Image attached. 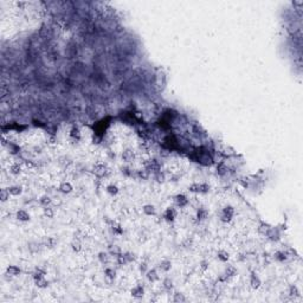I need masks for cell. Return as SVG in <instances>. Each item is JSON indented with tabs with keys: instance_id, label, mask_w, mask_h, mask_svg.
Segmentation results:
<instances>
[{
	"instance_id": "8992f818",
	"label": "cell",
	"mask_w": 303,
	"mask_h": 303,
	"mask_svg": "<svg viewBox=\"0 0 303 303\" xmlns=\"http://www.w3.org/2000/svg\"><path fill=\"white\" fill-rule=\"evenodd\" d=\"M174 200H175V204L179 206V207H185L187 204H188V199L184 195V194H178L174 197Z\"/></svg>"
},
{
	"instance_id": "d6a6232c",
	"label": "cell",
	"mask_w": 303,
	"mask_h": 303,
	"mask_svg": "<svg viewBox=\"0 0 303 303\" xmlns=\"http://www.w3.org/2000/svg\"><path fill=\"white\" fill-rule=\"evenodd\" d=\"M71 248H72V250H73V251H76V252L81 251V249H82L81 243H80L78 241H73V242L71 243Z\"/></svg>"
},
{
	"instance_id": "7bdbcfd3",
	"label": "cell",
	"mask_w": 303,
	"mask_h": 303,
	"mask_svg": "<svg viewBox=\"0 0 303 303\" xmlns=\"http://www.w3.org/2000/svg\"><path fill=\"white\" fill-rule=\"evenodd\" d=\"M55 243H56V239H55V238H47V241H46V245H47L49 248H53Z\"/></svg>"
},
{
	"instance_id": "b9f144b4",
	"label": "cell",
	"mask_w": 303,
	"mask_h": 303,
	"mask_svg": "<svg viewBox=\"0 0 303 303\" xmlns=\"http://www.w3.org/2000/svg\"><path fill=\"white\" fill-rule=\"evenodd\" d=\"M113 231H114L115 233H117V235H121V233H122V229H121V226H120V225H115V224H113Z\"/></svg>"
},
{
	"instance_id": "f546056e",
	"label": "cell",
	"mask_w": 303,
	"mask_h": 303,
	"mask_svg": "<svg viewBox=\"0 0 303 303\" xmlns=\"http://www.w3.org/2000/svg\"><path fill=\"white\" fill-rule=\"evenodd\" d=\"M107 192H108L109 194H111V195H115V194L118 193V188H117V186H115V185H109V186L107 187Z\"/></svg>"
},
{
	"instance_id": "60d3db41",
	"label": "cell",
	"mask_w": 303,
	"mask_h": 303,
	"mask_svg": "<svg viewBox=\"0 0 303 303\" xmlns=\"http://www.w3.org/2000/svg\"><path fill=\"white\" fill-rule=\"evenodd\" d=\"M123 256H124V259H126V262H127V263H130V262H133V261H134V255H133V253H130V252H127V253H124Z\"/></svg>"
},
{
	"instance_id": "1f68e13d",
	"label": "cell",
	"mask_w": 303,
	"mask_h": 303,
	"mask_svg": "<svg viewBox=\"0 0 303 303\" xmlns=\"http://www.w3.org/2000/svg\"><path fill=\"white\" fill-rule=\"evenodd\" d=\"M50 204H51V199H50V197L44 195V197H42V198H40V205H43L44 207H47Z\"/></svg>"
},
{
	"instance_id": "277c9868",
	"label": "cell",
	"mask_w": 303,
	"mask_h": 303,
	"mask_svg": "<svg viewBox=\"0 0 303 303\" xmlns=\"http://www.w3.org/2000/svg\"><path fill=\"white\" fill-rule=\"evenodd\" d=\"M265 236H266L270 241H272V242H277V241L279 239V237H281L279 230L277 229V227H270V230L266 232Z\"/></svg>"
},
{
	"instance_id": "e0dca14e",
	"label": "cell",
	"mask_w": 303,
	"mask_h": 303,
	"mask_svg": "<svg viewBox=\"0 0 303 303\" xmlns=\"http://www.w3.org/2000/svg\"><path fill=\"white\" fill-rule=\"evenodd\" d=\"M270 225L268 224V223H261V225H259V227H258V232L261 233V235H266V232L270 230Z\"/></svg>"
},
{
	"instance_id": "83f0119b",
	"label": "cell",
	"mask_w": 303,
	"mask_h": 303,
	"mask_svg": "<svg viewBox=\"0 0 303 303\" xmlns=\"http://www.w3.org/2000/svg\"><path fill=\"white\" fill-rule=\"evenodd\" d=\"M173 301H174V302H186V297L184 296V294L175 292V294H174V297H173Z\"/></svg>"
},
{
	"instance_id": "d4e9b609",
	"label": "cell",
	"mask_w": 303,
	"mask_h": 303,
	"mask_svg": "<svg viewBox=\"0 0 303 303\" xmlns=\"http://www.w3.org/2000/svg\"><path fill=\"white\" fill-rule=\"evenodd\" d=\"M34 282H36L37 286H38V288H42V289H44V288H46V286L49 285V282H47L44 277H43V278H39V279H36Z\"/></svg>"
},
{
	"instance_id": "cb8c5ba5",
	"label": "cell",
	"mask_w": 303,
	"mask_h": 303,
	"mask_svg": "<svg viewBox=\"0 0 303 303\" xmlns=\"http://www.w3.org/2000/svg\"><path fill=\"white\" fill-rule=\"evenodd\" d=\"M237 274V270H236V268L235 266H231V265H229L226 268V270H225V276H227V277H232V276H235Z\"/></svg>"
},
{
	"instance_id": "f6af8a7d",
	"label": "cell",
	"mask_w": 303,
	"mask_h": 303,
	"mask_svg": "<svg viewBox=\"0 0 303 303\" xmlns=\"http://www.w3.org/2000/svg\"><path fill=\"white\" fill-rule=\"evenodd\" d=\"M200 264H201V269H202V270H206V269L208 268V263H207L206 261H202Z\"/></svg>"
},
{
	"instance_id": "484cf974",
	"label": "cell",
	"mask_w": 303,
	"mask_h": 303,
	"mask_svg": "<svg viewBox=\"0 0 303 303\" xmlns=\"http://www.w3.org/2000/svg\"><path fill=\"white\" fill-rule=\"evenodd\" d=\"M70 136L71 137H73V139H76V140H78L80 137H81V134H80V129L77 128V127H72V129H71V131H70Z\"/></svg>"
},
{
	"instance_id": "52a82bcc",
	"label": "cell",
	"mask_w": 303,
	"mask_h": 303,
	"mask_svg": "<svg viewBox=\"0 0 303 303\" xmlns=\"http://www.w3.org/2000/svg\"><path fill=\"white\" fill-rule=\"evenodd\" d=\"M177 215V212L173 207H168L166 211H165V214H164V218L167 220V221H173L174 218Z\"/></svg>"
},
{
	"instance_id": "4dcf8cb0",
	"label": "cell",
	"mask_w": 303,
	"mask_h": 303,
	"mask_svg": "<svg viewBox=\"0 0 303 303\" xmlns=\"http://www.w3.org/2000/svg\"><path fill=\"white\" fill-rule=\"evenodd\" d=\"M44 276H45V271H44V270H42V269H37V270H36V272L33 274V279L36 281V279L43 278Z\"/></svg>"
},
{
	"instance_id": "74e56055",
	"label": "cell",
	"mask_w": 303,
	"mask_h": 303,
	"mask_svg": "<svg viewBox=\"0 0 303 303\" xmlns=\"http://www.w3.org/2000/svg\"><path fill=\"white\" fill-rule=\"evenodd\" d=\"M11 148V153L12 154H17L18 152L20 150V148L18 147V146H16L14 143H9V149Z\"/></svg>"
},
{
	"instance_id": "d590c367",
	"label": "cell",
	"mask_w": 303,
	"mask_h": 303,
	"mask_svg": "<svg viewBox=\"0 0 303 303\" xmlns=\"http://www.w3.org/2000/svg\"><path fill=\"white\" fill-rule=\"evenodd\" d=\"M164 288L167 289V290H171V289L173 288V282H172L171 278H166V279L164 281Z\"/></svg>"
},
{
	"instance_id": "7a4b0ae2",
	"label": "cell",
	"mask_w": 303,
	"mask_h": 303,
	"mask_svg": "<svg viewBox=\"0 0 303 303\" xmlns=\"http://www.w3.org/2000/svg\"><path fill=\"white\" fill-rule=\"evenodd\" d=\"M190 192L193 193H207L210 191V186L207 184H193L190 186Z\"/></svg>"
},
{
	"instance_id": "2e32d148",
	"label": "cell",
	"mask_w": 303,
	"mask_h": 303,
	"mask_svg": "<svg viewBox=\"0 0 303 303\" xmlns=\"http://www.w3.org/2000/svg\"><path fill=\"white\" fill-rule=\"evenodd\" d=\"M143 212L147 215H155V213H157L155 207L153 205H144L143 206Z\"/></svg>"
},
{
	"instance_id": "30bf717a",
	"label": "cell",
	"mask_w": 303,
	"mask_h": 303,
	"mask_svg": "<svg viewBox=\"0 0 303 303\" xmlns=\"http://www.w3.org/2000/svg\"><path fill=\"white\" fill-rule=\"evenodd\" d=\"M143 294H144V290H143V288H142L141 285H137V286H135V288L131 289V295H133L134 297H136V298L142 297Z\"/></svg>"
},
{
	"instance_id": "44dd1931",
	"label": "cell",
	"mask_w": 303,
	"mask_h": 303,
	"mask_svg": "<svg viewBox=\"0 0 303 303\" xmlns=\"http://www.w3.org/2000/svg\"><path fill=\"white\" fill-rule=\"evenodd\" d=\"M217 256H218V259L221 261V262H227V261H229V253H227L226 251H224V250L218 251Z\"/></svg>"
},
{
	"instance_id": "ee69618b",
	"label": "cell",
	"mask_w": 303,
	"mask_h": 303,
	"mask_svg": "<svg viewBox=\"0 0 303 303\" xmlns=\"http://www.w3.org/2000/svg\"><path fill=\"white\" fill-rule=\"evenodd\" d=\"M140 270H141L142 272H146V271H147V264H146V263H141V264H140Z\"/></svg>"
},
{
	"instance_id": "8fae6325",
	"label": "cell",
	"mask_w": 303,
	"mask_h": 303,
	"mask_svg": "<svg viewBox=\"0 0 303 303\" xmlns=\"http://www.w3.org/2000/svg\"><path fill=\"white\" fill-rule=\"evenodd\" d=\"M227 171H229V168H227V166L224 162H219L217 165V173H218V175L223 177V175H225L227 173Z\"/></svg>"
},
{
	"instance_id": "4fadbf2b",
	"label": "cell",
	"mask_w": 303,
	"mask_h": 303,
	"mask_svg": "<svg viewBox=\"0 0 303 303\" xmlns=\"http://www.w3.org/2000/svg\"><path fill=\"white\" fill-rule=\"evenodd\" d=\"M6 274L11 275V276H18L20 274V269L16 265H9L7 269H6Z\"/></svg>"
},
{
	"instance_id": "f35d334b",
	"label": "cell",
	"mask_w": 303,
	"mask_h": 303,
	"mask_svg": "<svg viewBox=\"0 0 303 303\" xmlns=\"http://www.w3.org/2000/svg\"><path fill=\"white\" fill-rule=\"evenodd\" d=\"M155 179H157L158 182H164V181H165V174L161 173V171H160V172H157V173H155Z\"/></svg>"
},
{
	"instance_id": "7c38bea8",
	"label": "cell",
	"mask_w": 303,
	"mask_h": 303,
	"mask_svg": "<svg viewBox=\"0 0 303 303\" xmlns=\"http://www.w3.org/2000/svg\"><path fill=\"white\" fill-rule=\"evenodd\" d=\"M17 218L20 221H29L30 220V214L26 211H24V210H19L17 212Z\"/></svg>"
},
{
	"instance_id": "d6986e66",
	"label": "cell",
	"mask_w": 303,
	"mask_h": 303,
	"mask_svg": "<svg viewBox=\"0 0 303 303\" xmlns=\"http://www.w3.org/2000/svg\"><path fill=\"white\" fill-rule=\"evenodd\" d=\"M286 258H288V253L284 251H278L275 253V259L278 262H284Z\"/></svg>"
},
{
	"instance_id": "ffe728a7",
	"label": "cell",
	"mask_w": 303,
	"mask_h": 303,
	"mask_svg": "<svg viewBox=\"0 0 303 303\" xmlns=\"http://www.w3.org/2000/svg\"><path fill=\"white\" fill-rule=\"evenodd\" d=\"M39 34H40V37L43 38V39H47L50 36H51V29H49V27H42V30H40V32H39Z\"/></svg>"
},
{
	"instance_id": "836d02e7",
	"label": "cell",
	"mask_w": 303,
	"mask_h": 303,
	"mask_svg": "<svg viewBox=\"0 0 303 303\" xmlns=\"http://www.w3.org/2000/svg\"><path fill=\"white\" fill-rule=\"evenodd\" d=\"M98 259H100L102 263H108V262H109V256H108V253H106V252H100Z\"/></svg>"
},
{
	"instance_id": "7402d4cb",
	"label": "cell",
	"mask_w": 303,
	"mask_h": 303,
	"mask_svg": "<svg viewBox=\"0 0 303 303\" xmlns=\"http://www.w3.org/2000/svg\"><path fill=\"white\" fill-rule=\"evenodd\" d=\"M9 190V192H10V194L11 195H19L20 193H22V187H19V186H11V187H9L7 188Z\"/></svg>"
},
{
	"instance_id": "ab89813d",
	"label": "cell",
	"mask_w": 303,
	"mask_h": 303,
	"mask_svg": "<svg viewBox=\"0 0 303 303\" xmlns=\"http://www.w3.org/2000/svg\"><path fill=\"white\" fill-rule=\"evenodd\" d=\"M44 214L47 217V218H52L53 217V210L51 207H45L44 208Z\"/></svg>"
},
{
	"instance_id": "ac0fdd59",
	"label": "cell",
	"mask_w": 303,
	"mask_h": 303,
	"mask_svg": "<svg viewBox=\"0 0 303 303\" xmlns=\"http://www.w3.org/2000/svg\"><path fill=\"white\" fill-rule=\"evenodd\" d=\"M207 214H208L207 210H205V208L201 207V208H199L198 212H197V218H198V220H204V219L207 218Z\"/></svg>"
},
{
	"instance_id": "8d00e7d4",
	"label": "cell",
	"mask_w": 303,
	"mask_h": 303,
	"mask_svg": "<svg viewBox=\"0 0 303 303\" xmlns=\"http://www.w3.org/2000/svg\"><path fill=\"white\" fill-rule=\"evenodd\" d=\"M104 274H106L109 278H115V275H116L115 270H114V269H110V268L106 269V270H104Z\"/></svg>"
},
{
	"instance_id": "ba28073f",
	"label": "cell",
	"mask_w": 303,
	"mask_h": 303,
	"mask_svg": "<svg viewBox=\"0 0 303 303\" xmlns=\"http://www.w3.org/2000/svg\"><path fill=\"white\" fill-rule=\"evenodd\" d=\"M250 284H251V286H252L253 289H258V288L261 286V284H262L259 277H258L255 272H252L251 276H250Z\"/></svg>"
},
{
	"instance_id": "9a60e30c",
	"label": "cell",
	"mask_w": 303,
	"mask_h": 303,
	"mask_svg": "<svg viewBox=\"0 0 303 303\" xmlns=\"http://www.w3.org/2000/svg\"><path fill=\"white\" fill-rule=\"evenodd\" d=\"M147 278L150 281V282H157L158 279H159V276H158V272L154 270V269H152V270H148L147 271Z\"/></svg>"
},
{
	"instance_id": "6da1fadb",
	"label": "cell",
	"mask_w": 303,
	"mask_h": 303,
	"mask_svg": "<svg viewBox=\"0 0 303 303\" xmlns=\"http://www.w3.org/2000/svg\"><path fill=\"white\" fill-rule=\"evenodd\" d=\"M233 214H235V210H233V207H231V206H226L225 208H223V210H221L220 220H221V221H224V223H229V221L232 219Z\"/></svg>"
},
{
	"instance_id": "3957f363",
	"label": "cell",
	"mask_w": 303,
	"mask_h": 303,
	"mask_svg": "<svg viewBox=\"0 0 303 303\" xmlns=\"http://www.w3.org/2000/svg\"><path fill=\"white\" fill-rule=\"evenodd\" d=\"M198 155H199V157H198V162L201 164L202 166H211V165L213 164L212 157H211L208 153H206V152H202V153H200V154H198Z\"/></svg>"
},
{
	"instance_id": "4316f807",
	"label": "cell",
	"mask_w": 303,
	"mask_h": 303,
	"mask_svg": "<svg viewBox=\"0 0 303 303\" xmlns=\"http://www.w3.org/2000/svg\"><path fill=\"white\" fill-rule=\"evenodd\" d=\"M9 198H10V192H9V190H7V188H3L1 192H0V199H1V201H6Z\"/></svg>"
},
{
	"instance_id": "e575fe53",
	"label": "cell",
	"mask_w": 303,
	"mask_h": 303,
	"mask_svg": "<svg viewBox=\"0 0 303 303\" xmlns=\"http://www.w3.org/2000/svg\"><path fill=\"white\" fill-rule=\"evenodd\" d=\"M289 294H290V296H294V297L299 296V291H298V289H297V286H296V285H291V286H290V291H289Z\"/></svg>"
},
{
	"instance_id": "603a6c76",
	"label": "cell",
	"mask_w": 303,
	"mask_h": 303,
	"mask_svg": "<svg viewBox=\"0 0 303 303\" xmlns=\"http://www.w3.org/2000/svg\"><path fill=\"white\" fill-rule=\"evenodd\" d=\"M160 269L161 270H164V271H168V270H171V268H172V263L169 262V261H167V259H165V261H162L161 263H160Z\"/></svg>"
},
{
	"instance_id": "5b68a950",
	"label": "cell",
	"mask_w": 303,
	"mask_h": 303,
	"mask_svg": "<svg viewBox=\"0 0 303 303\" xmlns=\"http://www.w3.org/2000/svg\"><path fill=\"white\" fill-rule=\"evenodd\" d=\"M107 167L104 165H96L94 167V174L97 177V178H102L107 174Z\"/></svg>"
},
{
	"instance_id": "f1b7e54d",
	"label": "cell",
	"mask_w": 303,
	"mask_h": 303,
	"mask_svg": "<svg viewBox=\"0 0 303 303\" xmlns=\"http://www.w3.org/2000/svg\"><path fill=\"white\" fill-rule=\"evenodd\" d=\"M10 171H11V173H12V174L17 175V174H19V173H20L22 168H20L19 164H14V165H12V166L10 167Z\"/></svg>"
},
{
	"instance_id": "9c48e42d",
	"label": "cell",
	"mask_w": 303,
	"mask_h": 303,
	"mask_svg": "<svg viewBox=\"0 0 303 303\" xmlns=\"http://www.w3.org/2000/svg\"><path fill=\"white\" fill-rule=\"evenodd\" d=\"M122 159L126 162H130L134 159V153L130 149H126V150H123V153H122Z\"/></svg>"
},
{
	"instance_id": "5bb4252c",
	"label": "cell",
	"mask_w": 303,
	"mask_h": 303,
	"mask_svg": "<svg viewBox=\"0 0 303 303\" xmlns=\"http://www.w3.org/2000/svg\"><path fill=\"white\" fill-rule=\"evenodd\" d=\"M59 191L63 193H71L72 192V186L70 182H62L59 185Z\"/></svg>"
}]
</instances>
